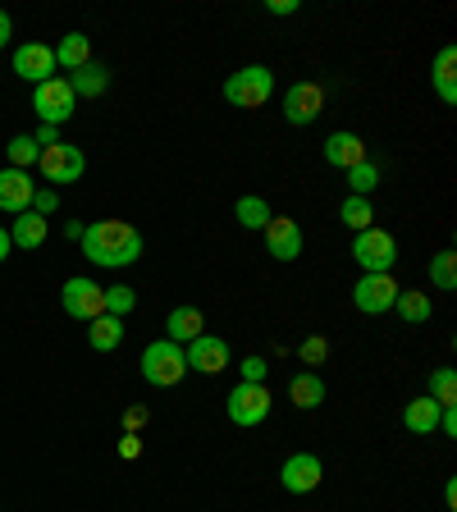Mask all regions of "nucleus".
Returning <instances> with one entry per match:
<instances>
[{"instance_id":"nucleus-10","label":"nucleus","mask_w":457,"mask_h":512,"mask_svg":"<svg viewBox=\"0 0 457 512\" xmlns=\"http://www.w3.org/2000/svg\"><path fill=\"white\" fill-rule=\"evenodd\" d=\"M183 362H188V371L220 375V371H229V343L220 334H202V339H192L183 348Z\"/></svg>"},{"instance_id":"nucleus-17","label":"nucleus","mask_w":457,"mask_h":512,"mask_svg":"<svg viewBox=\"0 0 457 512\" xmlns=\"http://www.w3.org/2000/svg\"><path fill=\"white\" fill-rule=\"evenodd\" d=\"M325 160H330L334 170H352V165L366 160V142L357 133H330L325 138Z\"/></svg>"},{"instance_id":"nucleus-20","label":"nucleus","mask_w":457,"mask_h":512,"mask_svg":"<svg viewBox=\"0 0 457 512\" xmlns=\"http://www.w3.org/2000/svg\"><path fill=\"white\" fill-rule=\"evenodd\" d=\"M439 412H444V407H439L430 394H421V398H412V403L403 407V426L412 430V435H435V430H439Z\"/></svg>"},{"instance_id":"nucleus-28","label":"nucleus","mask_w":457,"mask_h":512,"mask_svg":"<svg viewBox=\"0 0 457 512\" xmlns=\"http://www.w3.org/2000/svg\"><path fill=\"white\" fill-rule=\"evenodd\" d=\"M430 284L444 288V293H453V288H457V252H453V247H444V252L430 261Z\"/></svg>"},{"instance_id":"nucleus-37","label":"nucleus","mask_w":457,"mask_h":512,"mask_svg":"<svg viewBox=\"0 0 457 512\" xmlns=\"http://www.w3.org/2000/svg\"><path fill=\"white\" fill-rule=\"evenodd\" d=\"M32 142L46 151V147H55V142H64V133H60V128H51V124H42L37 133H32Z\"/></svg>"},{"instance_id":"nucleus-30","label":"nucleus","mask_w":457,"mask_h":512,"mask_svg":"<svg viewBox=\"0 0 457 512\" xmlns=\"http://www.w3.org/2000/svg\"><path fill=\"white\" fill-rule=\"evenodd\" d=\"M380 183V165H371V160H362V165H352L348 170V188H352V197H366V192Z\"/></svg>"},{"instance_id":"nucleus-34","label":"nucleus","mask_w":457,"mask_h":512,"mask_svg":"<svg viewBox=\"0 0 457 512\" xmlns=\"http://www.w3.org/2000/svg\"><path fill=\"white\" fill-rule=\"evenodd\" d=\"M238 371H243V380L247 384H266V357H243V366H238Z\"/></svg>"},{"instance_id":"nucleus-6","label":"nucleus","mask_w":457,"mask_h":512,"mask_svg":"<svg viewBox=\"0 0 457 512\" xmlns=\"http://www.w3.org/2000/svg\"><path fill=\"white\" fill-rule=\"evenodd\" d=\"M74 106H78V96H74V87H69V78L55 74V78L32 87V110H37L42 124H51V128L69 124V119H74Z\"/></svg>"},{"instance_id":"nucleus-40","label":"nucleus","mask_w":457,"mask_h":512,"mask_svg":"<svg viewBox=\"0 0 457 512\" xmlns=\"http://www.w3.org/2000/svg\"><path fill=\"white\" fill-rule=\"evenodd\" d=\"M266 10H270V14H298L302 5H298V0H270Z\"/></svg>"},{"instance_id":"nucleus-13","label":"nucleus","mask_w":457,"mask_h":512,"mask_svg":"<svg viewBox=\"0 0 457 512\" xmlns=\"http://www.w3.org/2000/svg\"><path fill=\"white\" fill-rule=\"evenodd\" d=\"M320 476H325V467H320L316 453H293V458H284L279 485H284L288 494H311L320 485Z\"/></svg>"},{"instance_id":"nucleus-3","label":"nucleus","mask_w":457,"mask_h":512,"mask_svg":"<svg viewBox=\"0 0 457 512\" xmlns=\"http://www.w3.org/2000/svg\"><path fill=\"white\" fill-rule=\"evenodd\" d=\"M352 261L366 270V275H394V261H398V243L389 229H362L352 238Z\"/></svg>"},{"instance_id":"nucleus-24","label":"nucleus","mask_w":457,"mask_h":512,"mask_svg":"<svg viewBox=\"0 0 457 512\" xmlns=\"http://www.w3.org/2000/svg\"><path fill=\"white\" fill-rule=\"evenodd\" d=\"M69 87H74V96H101L110 87V74H106V64H83V69H74L69 74Z\"/></svg>"},{"instance_id":"nucleus-14","label":"nucleus","mask_w":457,"mask_h":512,"mask_svg":"<svg viewBox=\"0 0 457 512\" xmlns=\"http://www.w3.org/2000/svg\"><path fill=\"white\" fill-rule=\"evenodd\" d=\"M320 106H325V92H320V83H293L284 92V119L288 124H311V119L320 115Z\"/></svg>"},{"instance_id":"nucleus-36","label":"nucleus","mask_w":457,"mask_h":512,"mask_svg":"<svg viewBox=\"0 0 457 512\" xmlns=\"http://www.w3.org/2000/svg\"><path fill=\"white\" fill-rule=\"evenodd\" d=\"M55 206H60V197H55V188H37V192H32V211H37V215H51Z\"/></svg>"},{"instance_id":"nucleus-42","label":"nucleus","mask_w":457,"mask_h":512,"mask_svg":"<svg viewBox=\"0 0 457 512\" xmlns=\"http://www.w3.org/2000/svg\"><path fill=\"white\" fill-rule=\"evenodd\" d=\"M83 229H87V224H78V220H64V234H69V238H78V243H83Z\"/></svg>"},{"instance_id":"nucleus-9","label":"nucleus","mask_w":457,"mask_h":512,"mask_svg":"<svg viewBox=\"0 0 457 512\" xmlns=\"http://www.w3.org/2000/svg\"><path fill=\"white\" fill-rule=\"evenodd\" d=\"M398 279L394 275H362L357 288H352V307L362 311V316H384V311H394L398 302Z\"/></svg>"},{"instance_id":"nucleus-18","label":"nucleus","mask_w":457,"mask_h":512,"mask_svg":"<svg viewBox=\"0 0 457 512\" xmlns=\"http://www.w3.org/2000/svg\"><path fill=\"white\" fill-rule=\"evenodd\" d=\"M206 334V316L197 307H174L170 311V320H165V339L170 343H192V339H202Z\"/></svg>"},{"instance_id":"nucleus-32","label":"nucleus","mask_w":457,"mask_h":512,"mask_svg":"<svg viewBox=\"0 0 457 512\" xmlns=\"http://www.w3.org/2000/svg\"><path fill=\"white\" fill-rule=\"evenodd\" d=\"M133 307H138V293H133V288H128V284L106 288V316H119V320H124Z\"/></svg>"},{"instance_id":"nucleus-16","label":"nucleus","mask_w":457,"mask_h":512,"mask_svg":"<svg viewBox=\"0 0 457 512\" xmlns=\"http://www.w3.org/2000/svg\"><path fill=\"white\" fill-rule=\"evenodd\" d=\"M51 51H55V69L74 74V69L92 64V37H87V32H64L60 46H51Z\"/></svg>"},{"instance_id":"nucleus-33","label":"nucleus","mask_w":457,"mask_h":512,"mask_svg":"<svg viewBox=\"0 0 457 512\" xmlns=\"http://www.w3.org/2000/svg\"><path fill=\"white\" fill-rule=\"evenodd\" d=\"M298 352H302V362H307V366H320V362H325V357H330V343L320 339V334H311V339L302 343Z\"/></svg>"},{"instance_id":"nucleus-8","label":"nucleus","mask_w":457,"mask_h":512,"mask_svg":"<svg viewBox=\"0 0 457 512\" xmlns=\"http://www.w3.org/2000/svg\"><path fill=\"white\" fill-rule=\"evenodd\" d=\"M37 170H42L46 183L64 188V183H78V179H83L87 156L74 147V142H55V147H46L42 156H37Z\"/></svg>"},{"instance_id":"nucleus-22","label":"nucleus","mask_w":457,"mask_h":512,"mask_svg":"<svg viewBox=\"0 0 457 512\" xmlns=\"http://www.w3.org/2000/svg\"><path fill=\"white\" fill-rule=\"evenodd\" d=\"M435 92L444 106H457V51L453 46H444L435 55Z\"/></svg>"},{"instance_id":"nucleus-44","label":"nucleus","mask_w":457,"mask_h":512,"mask_svg":"<svg viewBox=\"0 0 457 512\" xmlns=\"http://www.w3.org/2000/svg\"><path fill=\"white\" fill-rule=\"evenodd\" d=\"M444 503H448V508H457V485H453V480L444 485Z\"/></svg>"},{"instance_id":"nucleus-12","label":"nucleus","mask_w":457,"mask_h":512,"mask_svg":"<svg viewBox=\"0 0 457 512\" xmlns=\"http://www.w3.org/2000/svg\"><path fill=\"white\" fill-rule=\"evenodd\" d=\"M14 74L23 78V83H46V78H55L60 69H55V51L51 46H42V42H28V46H19L14 51Z\"/></svg>"},{"instance_id":"nucleus-21","label":"nucleus","mask_w":457,"mask_h":512,"mask_svg":"<svg viewBox=\"0 0 457 512\" xmlns=\"http://www.w3.org/2000/svg\"><path fill=\"white\" fill-rule=\"evenodd\" d=\"M288 398H293V407H302V412H311V407L325 403V380H320V371H298L293 375Z\"/></svg>"},{"instance_id":"nucleus-29","label":"nucleus","mask_w":457,"mask_h":512,"mask_svg":"<svg viewBox=\"0 0 457 512\" xmlns=\"http://www.w3.org/2000/svg\"><path fill=\"white\" fill-rule=\"evenodd\" d=\"M10 170H32L37 165V156H42V147L32 142V133H19V138H10Z\"/></svg>"},{"instance_id":"nucleus-5","label":"nucleus","mask_w":457,"mask_h":512,"mask_svg":"<svg viewBox=\"0 0 457 512\" xmlns=\"http://www.w3.org/2000/svg\"><path fill=\"white\" fill-rule=\"evenodd\" d=\"M270 407H275V398H270L266 384H247V380H238L234 389H229V398H224L229 421H234V426H243V430L261 426V421L270 416Z\"/></svg>"},{"instance_id":"nucleus-41","label":"nucleus","mask_w":457,"mask_h":512,"mask_svg":"<svg viewBox=\"0 0 457 512\" xmlns=\"http://www.w3.org/2000/svg\"><path fill=\"white\" fill-rule=\"evenodd\" d=\"M10 37H14V23H10V14L0 10V51H5V46H10Z\"/></svg>"},{"instance_id":"nucleus-1","label":"nucleus","mask_w":457,"mask_h":512,"mask_svg":"<svg viewBox=\"0 0 457 512\" xmlns=\"http://www.w3.org/2000/svg\"><path fill=\"white\" fill-rule=\"evenodd\" d=\"M83 256L92 266L124 270L142 256V234L128 220H96L83 229Z\"/></svg>"},{"instance_id":"nucleus-2","label":"nucleus","mask_w":457,"mask_h":512,"mask_svg":"<svg viewBox=\"0 0 457 512\" xmlns=\"http://www.w3.org/2000/svg\"><path fill=\"white\" fill-rule=\"evenodd\" d=\"M270 96H275V74H270L266 64H247V69H238V74L224 78V101L238 106V110L266 106Z\"/></svg>"},{"instance_id":"nucleus-43","label":"nucleus","mask_w":457,"mask_h":512,"mask_svg":"<svg viewBox=\"0 0 457 512\" xmlns=\"http://www.w3.org/2000/svg\"><path fill=\"white\" fill-rule=\"evenodd\" d=\"M14 252V243H10V229H0V261Z\"/></svg>"},{"instance_id":"nucleus-38","label":"nucleus","mask_w":457,"mask_h":512,"mask_svg":"<svg viewBox=\"0 0 457 512\" xmlns=\"http://www.w3.org/2000/svg\"><path fill=\"white\" fill-rule=\"evenodd\" d=\"M119 458H128V462L142 458V439L138 435H124V439H119Z\"/></svg>"},{"instance_id":"nucleus-35","label":"nucleus","mask_w":457,"mask_h":512,"mask_svg":"<svg viewBox=\"0 0 457 512\" xmlns=\"http://www.w3.org/2000/svg\"><path fill=\"white\" fill-rule=\"evenodd\" d=\"M147 421H151V412H147V407H128V412H124V435H138V430L142 426H147Z\"/></svg>"},{"instance_id":"nucleus-15","label":"nucleus","mask_w":457,"mask_h":512,"mask_svg":"<svg viewBox=\"0 0 457 512\" xmlns=\"http://www.w3.org/2000/svg\"><path fill=\"white\" fill-rule=\"evenodd\" d=\"M32 192H37V183L28 179V170H0V211H32Z\"/></svg>"},{"instance_id":"nucleus-4","label":"nucleus","mask_w":457,"mask_h":512,"mask_svg":"<svg viewBox=\"0 0 457 512\" xmlns=\"http://www.w3.org/2000/svg\"><path fill=\"white\" fill-rule=\"evenodd\" d=\"M183 375H188V362H183L179 343H170V339L147 343V352H142V380L156 384V389H174Z\"/></svg>"},{"instance_id":"nucleus-26","label":"nucleus","mask_w":457,"mask_h":512,"mask_svg":"<svg viewBox=\"0 0 457 512\" xmlns=\"http://www.w3.org/2000/svg\"><path fill=\"white\" fill-rule=\"evenodd\" d=\"M234 215H238V224H243V229H266V224L275 220V211H270V202H266V197H256V192H247V197H238Z\"/></svg>"},{"instance_id":"nucleus-11","label":"nucleus","mask_w":457,"mask_h":512,"mask_svg":"<svg viewBox=\"0 0 457 512\" xmlns=\"http://www.w3.org/2000/svg\"><path fill=\"white\" fill-rule=\"evenodd\" d=\"M261 234H266V252L275 261H298L302 256V224L293 215H275Z\"/></svg>"},{"instance_id":"nucleus-23","label":"nucleus","mask_w":457,"mask_h":512,"mask_svg":"<svg viewBox=\"0 0 457 512\" xmlns=\"http://www.w3.org/2000/svg\"><path fill=\"white\" fill-rule=\"evenodd\" d=\"M87 343H92L96 352H115L119 343H124V320L119 316H96L92 330H87Z\"/></svg>"},{"instance_id":"nucleus-27","label":"nucleus","mask_w":457,"mask_h":512,"mask_svg":"<svg viewBox=\"0 0 457 512\" xmlns=\"http://www.w3.org/2000/svg\"><path fill=\"white\" fill-rule=\"evenodd\" d=\"M339 220L348 224L352 234H362V229H371L375 224V211H371V197H348V202L339 206Z\"/></svg>"},{"instance_id":"nucleus-31","label":"nucleus","mask_w":457,"mask_h":512,"mask_svg":"<svg viewBox=\"0 0 457 512\" xmlns=\"http://www.w3.org/2000/svg\"><path fill=\"white\" fill-rule=\"evenodd\" d=\"M430 398H435L439 407H453V403H457V375L448 371V366L430 375Z\"/></svg>"},{"instance_id":"nucleus-25","label":"nucleus","mask_w":457,"mask_h":512,"mask_svg":"<svg viewBox=\"0 0 457 512\" xmlns=\"http://www.w3.org/2000/svg\"><path fill=\"white\" fill-rule=\"evenodd\" d=\"M394 311L407 320V325H426L430 320V293L426 288H403L394 302Z\"/></svg>"},{"instance_id":"nucleus-39","label":"nucleus","mask_w":457,"mask_h":512,"mask_svg":"<svg viewBox=\"0 0 457 512\" xmlns=\"http://www.w3.org/2000/svg\"><path fill=\"white\" fill-rule=\"evenodd\" d=\"M439 430H444V435H457V412H453V407H444V412H439Z\"/></svg>"},{"instance_id":"nucleus-7","label":"nucleus","mask_w":457,"mask_h":512,"mask_svg":"<svg viewBox=\"0 0 457 512\" xmlns=\"http://www.w3.org/2000/svg\"><path fill=\"white\" fill-rule=\"evenodd\" d=\"M60 302H64V316L87 320V325H92L96 316H106V288L96 284V279H87V275L64 279Z\"/></svg>"},{"instance_id":"nucleus-19","label":"nucleus","mask_w":457,"mask_h":512,"mask_svg":"<svg viewBox=\"0 0 457 512\" xmlns=\"http://www.w3.org/2000/svg\"><path fill=\"white\" fill-rule=\"evenodd\" d=\"M46 234H51V220L37 215V211H23L19 220H14V229H10V243L23 247V252H37V247L46 243Z\"/></svg>"}]
</instances>
